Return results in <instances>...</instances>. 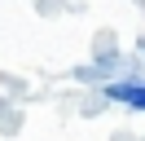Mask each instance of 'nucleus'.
<instances>
[{
    "label": "nucleus",
    "mask_w": 145,
    "mask_h": 141,
    "mask_svg": "<svg viewBox=\"0 0 145 141\" xmlns=\"http://www.w3.org/2000/svg\"><path fill=\"white\" fill-rule=\"evenodd\" d=\"M114 101H127V106H136V110H145V84H110L106 88Z\"/></svg>",
    "instance_id": "obj_1"
}]
</instances>
